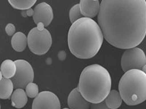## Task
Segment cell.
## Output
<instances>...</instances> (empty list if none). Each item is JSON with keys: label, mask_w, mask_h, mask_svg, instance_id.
Segmentation results:
<instances>
[{"label": "cell", "mask_w": 146, "mask_h": 109, "mask_svg": "<svg viewBox=\"0 0 146 109\" xmlns=\"http://www.w3.org/2000/svg\"><path fill=\"white\" fill-rule=\"evenodd\" d=\"M97 20L110 45L126 50L136 47L146 36V1L102 0Z\"/></svg>", "instance_id": "obj_1"}, {"label": "cell", "mask_w": 146, "mask_h": 109, "mask_svg": "<svg viewBox=\"0 0 146 109\" xmlns=\"http://www.w3.org/2000/svg\"><path fill=\"white\" fill-rule=\"evenodd\" d=\"M104 36L100 26L91 18H83L72 24L68 32V47L80 59L93 58L100 51Z\"/></svg>", "instance_id": "obj_2"}, {"label": "cell", "mask_w": 146, "mask_h": 109, "mask_svg": "<svg viewBox=\"0 0 146 109\" xmlns=\"http://www.w3.org/2000/svg\"><path fill=\"white\" fill-rule=\"evenodd\" d=\"M112 79L108 70L98 64L88 66L80 76L78 89L90 103H100L110 93Z\"/></svg>", "instance_id": "obj_3"}, {"label": "cell", "mask_w": 146, "mask_h": 109, "mask_svg": "<svg viewBox=\"0 0 146 109\" xmlns=\"http://www.w3.org/2000/svg\"><path fill=\"white\" fill-rule=\"evenodd\" d=\"M118 89L126 105L140 104L146 100V74L139 69L126 71L120 79Z\"/></svg>", "instance_id": "obj_4"}, {"label": "cell", "mask_w": 146, "mask_h": 109, "mask_svg": "<svg viewBox=\"0 0 146 109\" xmlns=\"http://www.w3.org/2000/svg\"><path fill=\"white\" fill-rule=\"evenodd\" d=\"M27 39L30 51L37 55L48 53L52 45L51 34L46 28L43 30H39L37 27L32 28L29 33Z\"/></svg>", "instance_id": "obj_5"}, {"label": "cell", "mask_w": 146, "mask_h": 109, "mask_svg": "<svg viewBox=\"0 0 146 109\" xmlns=\"http://www.w3.org/2000/svg\"><path fill=\"white\" fill-rule=\"evenodd\" d=\"M121 68L125 73L132 69L141 70L146 64V56L140 48L134 47L126 50L121 57Z\"/></svg>", "instance_id": "obj_6"}, {"label": "cell", "mask_w": 146, "mask_h": 109, "mask_svg": "<svg viewBox=\"0 0 146 109\" xmlns=\"http://www.w3.org/2000/svg\"><path fill=\"white\" fill-rule=\"evenodd\" d=\"M15 63L16 64L17 71L15 75L12 78L11 80L15 89H24L29 84L33 82V68L29 62L24 60H17Z\"/></svg>", "instance_id": "obj_7"}, {"label": "cell", "mask_w": 146, "mask_h": 109, "mask_svg": "<svg viewBox=\"0 0 146 109\" xmlns=\"http://www.w3.org/2000/svg\"><path fill=\"white\" fill-rule=\"evenodd\" d=\"M32 109H61V103L54 93L42 91L34 99Z\"/></svg>", "instance_id": "obj_8"}, {"label": "cell", "mask_w": 146, "mask_h": 109, "mask_svg": "<svg viewBox=\"0 0 146 109\" xmlns=\"http://www.w3.org/2000/svg\"><path fill=\"white\" fill-rule=\"evenodd\" d=\"M33 20L36 26L42 24L46 27L50 24L53 18V12L52 7L46 2H41L35 6Z\"/></svg>", "instance_id": "obj_9"}, {"label": "cell", "mask_w": 146, "mask_h": 109, "mask_svg": "<svg viewBox=\"0 0 146 109\" xmlns=\"http://www.w3.org/2000/svg\"><path fill=\"white\" fill-rule=\"evenodd\" d=\"M67 104L70 109H89L91 104L83 98L78 87L70 92L67 99Z\"/></svg>", "instance_id": "obj_10"}, {"label": "cell", "mask_w": 146, "mask_h": 109, "mask_svg": "<svg viewBox=\"0 0 146 109\" xmlns=\"http://www.w3.org/2000/svg\"><path fill=\"white\" fill-rule=\"evenodd\" d=\"M79 5L84 18L92 19L100 12V4L98 0H80Z\"/></svg>", "instance_id": "obj_11"}, {"label": "cell", "mask_w": 146, "mask_h": 109, "mask_svg": "<svg viewBox=\"0 0 146 109\" xmlns=\"http://www.w3.org/2000/svg\"><path fill=\"white\" fill-rule=\"evenodd\" d=\"M27 93L23 89H16L12 95L11 104L16 108H22L27 105L28 98Z\"/></svg>", "instance_id": "obj_12"}, {"label": "cell", "mask_w": 146, "mask_h": 109, "mask_svg": "<svg viewBox=\"0 0 146 109\" xmlns=\"http://www.w3.org/2000/svg\"><path fill=\"white\" fill-rule=\"evenodd\" d=\"M0 76V98L2 100L9 99L14 92V84L11 79L4 78L1 74Z\"/></svg>", "instance_id": "obj_13"}, {"label": "cell", "mask_w": 146, "mask_h": 109, "mask_svg": "<svg viewBox=\"0 0 146 109\" xmlns=\"http://www.w3.org/2000/svg\"><path fill=\"white\" fill-rule=\"evenodd\" d=\"M11 45L13 50L17 52H22L28 45V39L26 35L22 32H17L12 37Z\"/></svg>", "instance_id": "obj_14"}, {"label": "cell", "mask_w": 146, "mask_h": 109, "mask_svg": "<svg viewBox=\"0 0 146 109\" xmlns=\"http://www.w3.org/2000/svg\"><path fill=\"white\" fill-rule=\"evenodd\" d=\"M17 67L15 61L11 60H5L2 62L1 66L0 74L6 79H12L15 75Z\"/></svg>", "instance_id": "obj_15"}, {"label": "cell", "mask_w": 146, "mask_h": 109, "mask_svg": "<svg viewBox=\"0 0 146 109\" xmlns=\"http://www.w3.org/2000/svg\"><path fill=\"white\" fill-rule=\"evenodd\" d=\"M122 100H123L119 92L113 89L110 91L108 97L105 98V102L110 109H117L121 106Z\"/></svg>", "instance_id": "obj_16"}, {"label": "cell", "mask_w": 146, "mask_h": 109, "mask_svg": "<svg viewBox=\"0 0 146 109\" xmlns=\"http://www.w3.org/2000/svg\"><path fill=\"white\" fill-rule=\"evenodd\" d=\"M36 2V0H9V3L12 7L21 11L31 9Z\"/></svg>", "instance_id": "obj_17"}, {"label": "cell", "mask_w": 146, "mask_h": 109, "mask_svg": "<svg viewBox=\"0 0 146 109\" xmlns=\"http://www.w3.org/2000/svg\"><path fill=\"white\" fill-rule=\"evenodd\" d=\"M83 18V15H82L81 11H80V5H74L70 10V22L74 23L77 20H80Z\"/></svg>", "instance_id": "obj_18"}, {"label": "cell", "mask_w": 146, "mask_h": 109, "mask_svg": "<svg viewBox=\"0 0 146 109\" xmlns=\"http://www.w3.org/2000/svg\"><path fill=\"white\" fill-rule=\"evenodd\" d=\"M26 93L30 98H35L39 95V87L35 83H30L26 87Z\"/></svg>", "instance_id": "obj_19"}, {"label": "cell", "mask_w": 146, "mask_h": 109, "mask_svg": "<svg viewBox=\"0 0 146 109\" xmlns=\"http://www.w3.org/2000/svg\"><path fill=\"white\" fill-rule=\"evenodd\" d=\"M90 109H110L107 106L105 100L100 103H91L90 106Z\"/></svg>", "instance_id": "obj_20"}, {"label": "cell", "mask_w": 146, "mask_h": 109, "mask_svg": "<svg viewBox=\"0 0 146 109\" xmlns=\"http://www.w3.org/2000/svg\"><path fill=\"white\" fill-rule=\"evenodd\" d=\"M5 32L8 36H14L15 33V27L13 23H8L5 27Z\"/></svg>", "instance_id": "obj_21"}, {"label": "cell", "mask_w": 146, "mask_h": 109, "mask_svg": "<svg viewBox=\"0 0 146 109\" xmlns=\"http://www.w3.org/2000/svg\"><path fill=\"white\" fill-rule=\"evenodd\" d=\"M34 14H35V10H32V8L29 9V10H23L21 11V15L23 17H29V16H32L33 17Z\"/></svg>", "instance_id": "obj_22"}, {"label": "cell", "mask_w": 146, "mask_h": 109, "mask_svg": "<svg viewBox=\"0 0 146 109\" xmlns=\"http://www.w3.org/2000/svg\"><path fill=\"white\" fill-rule=\"evenodd\" d=\"M142 71H143V72H144L145 74H146V64L144 66H143V68H142Z\"/></svg>", "instance_id": "obj_23"}, {"label": "cell", "mask_w": 146, "mask_h": 109, "mask_svg": "<svg viewBox=\"0 0 146 109\" xmlns=\"http://www.w3.org/2000/svg\"><path fill=\"white\" fill-rule=\"evenodd\" d=\"M63 109H70V108H63Z\"/></svg>", "instance_id": "obj_24"}]
</instances>
